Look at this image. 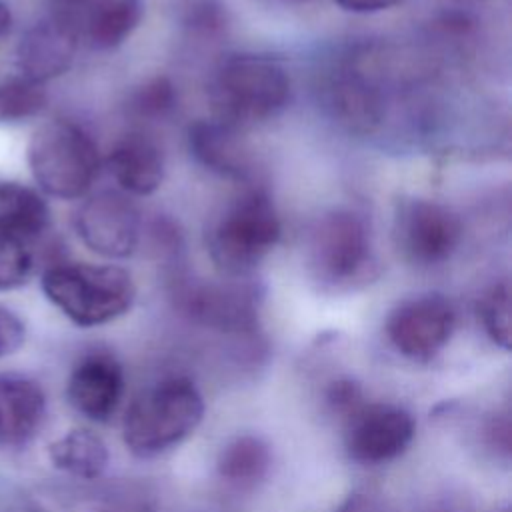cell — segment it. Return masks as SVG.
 <instances>
[{"instance_id":"f546056e","label":"cell","mask_w":512,"mask_h":512,"mask_svg":"<svg viewBox=\"0 0 512 512\" xmlns=\"http://www.w3.org/2000/svg\"><path fill=\"white\" fill-rule=\"evenodd\" d=\"M334 512H388L384 502L370 492H352Z\"/></svg>"},{"instance_id":"603a6c76","label":"cell","mask_w":512,"mask_h":512,"mask_svg":"<svg viewBox=\"0 0 512 512\" xmlns=\"http://www.w3.org/2000/svg\"><path fill=\"white\" fill-rule=\"evenodd\" d=\"M174 22L198 38H216L228 26L222 0H172Z\"/></svg>"},{"instance_id":"4fadbf2b","label":"cell","mask_w":512,"mask_h":512,"mask_svg":"<svg viewBox=\"0 0 512 512\" xmlns=\"http://www.w3.org/2000/svg\"><path fill=\"white\" fill-rule=\"evenodd\" d=\"M124 392L120 362L106 352L86 354L68 376L66 394L74 410L94 422H106L118 408Z\"/></svg>"},{"instance_id":"ffe728a7","label":"cell","mask_w":512,"mask_h":512,"mask_svg":"<svg viewBox=\"0 0 512 512\" xmlns=\"http://www.w3.org/2000/svg\"><path fill=\"white\" fill-rule=\"evenodd\" d=\"M48 458L54 468L74 478L94 480L108 466V448L98 434L86 428H74L50 442Z\"/></svg>"},{"instance_id":"1f68e13d","label":"cell","mask_w":512,"mask_h":512,"mask_svg":"<svg viewBox=\"0 0 512 512\" xmlns=\"http://www.w3.org/2000/svg\"><path fill=\"white\" fill-rule=\"evenodd\" d=\"M12 24V12L4 0H0V38L10 30Z\"/></svg>"},{"instance_id":"9a60e30c","label":"cell","mask_w":512,"mask_h":512,"mask_svg":"<svg viewBox=\"0 0 512 512\" xmlns=\"http://www.w3.org/2000/svg\"><path fill=\"white\" fill-rule=\"evenodd\" d=\"M118 186L132 196L154 194L164 182V152L144 132L124 134L106 158Z\"/></svg>"},{"instance_id":"2e32d148","label":"cell","mask_w":512,"mask_h":512,"mask_svg":"<svg viewBox=\"0 0 512 512\" xmlns=\"http://www.w3.org/2000/svg\"><path fill=\"white\" fill-rule=\"evenodd\" d=\"M238 132L214 118L198 120L188 128L190 154L200 166L222 178L244 180L250 172V162Z\"/></svg>"},{"instance_id":"6da1fadb","label":"cell","mask_w":512,"mask_h":512,"mask_svg":"<svg viewBox=\"0 0 512 512\" xmlns=\"http://www.w3.org/2000/svg\"><path fill=\"white\" fill-rule=\"evenodd\" d=\"M290 76L272 56L230 54L210 84L214 120L244 130L278 116L290 102Z\"/></svg>"},{"instance_id":"ac0fdd59","label":"cell","mask_w":512,"mask_h":512,"mask_svg":"<svg viewBox=\"0 0 512 512\" xmlns=\"http://www.w3.org/2000/svg\"><path fill=\"white\" fill-rule=\"evenodd\" d=\"M142 16V0H94L84 16L80 38L94 50H114L132 36Z\"/></svg>"},{"instance_id":"e0dca14e","label":"cell","mask_w":512,"mask_h":512,"mask_svg":"<svg viewBox=\"0 0 512 512\" xmlns=\"http://www.w3.org/2000/svg\"><path fill=\"white\" fill-rule=\"evenodd\" d=\"M182 302L192 318L220 330H250L256 320L252 294L236 288L192 286L184 290Z\"/></svg>"},{"instance_id":"d6986e66","label":"cell","mask_w":512,"mask_h":512,"mask_svg":"<svg viewBox=\"0 0 512 512\" xmlns=\"http://www.w3.org/2000/svg\"><path fill=\"white\" fill-rule=\"evenodd\" d=\"M50 224V208L40 192L14 182L0 180V232L24 242L38 238Z\"/></svg>"},{"instance_id":"83f0119b","label":"cell","mask_w":512,"mask_h":512,"mask_svg":"<svg viewBox=\"0 0 512 512\" xmlns=\"http://www.w3.org/2000/svg\"><path fill=\"white\" fill-rule=\"evenodd\" d=\"M26 338V326L18 314L0 306V358L14 354Z\"/></svg>"},{"instance_id":"5b68a950","label":"cell","mask_w":512,"mask_h":512,"mask_svg":"<svg viewBox=\"0 0 512 512\" xmlns=\"http://www.w3.org/2000/svg\"><path fill=\"white\" fill-rule=\"evenodd\" d=\"M26 158L38 188L60 200L86 196L100 170L96 142L66 118L40 124L28 142Z\"/></svg>"},{"instance_id":"cb8c5ba5","label":"cell","mask_w":512,"mask_h":512,"mask_svg":"<svg viewBox=\"0 0 512 512\" xmlns=\"http://www.w3.org/2000/svg\"><path fill=\"white\" fill-rule=\"evenodd\" d=\"M478 314L488 338L502 350H510V288L506 280L484 292Z\"/></svg>"},{"instance_id":"8fae6325","label":"cell","mask_w":512,"mask_h":512,"mask_svg":"<svg viewBox=\"0 0 512 512\" xmlns=\"http://www.w3.org/2000/svg\"><path fill=\"white\" fill-rule=\"evenodd\" d=\"M322 100L330 118L356 134L374 132L386 114L384 94L370 76L354 66H342L328 74Z\"/></svg>"},{"instance_id":"4dcf8cb0","label":"cell","mask_w":512,"mask_h":512,"mask_svg":"<svg viewBox=\"0 0 512 512\" xmlns=\"http://www.w3.org/2000/svg\"><path fill=\"white\" fill-rule=\"evenodd\" d=\"M404 0H334V4L352 14H374L398 6Z\"/></svg>"},{"instance_id":"9c48e42d","label":"cell","mask_w":512,"mask_h":512,"mask_svg":"<svg viewBox=\"0 0 512 512\" xmlns=\"http://www.w3.org/2000/svg\"><path fill=\"white\" fill-rule=\"evenodd\" d=\"M82 244L98 256L122 260L134 254L140 240V214L122 192L102 190L88 196L74 216Z\"/></svg>"},{"instance_id":"7c38bea8","label":"cell","mask_w":512,"mask_h":512,"mask_svg":"<svg viewBox=\"0 0 512 512\" xmlns=\"http://www.w3.org/2000/svg\"><path fill=\"white\" fill-rule=\"evenodd\" d=\"M80 32L52 16L42 18L20 38L16 66L22 78L46 84L66 74L74 62Z\"/></svg>"},{"instance_id":"d6a6232c","label":"cell","mask_w":512,"mask_h":512,"mask_svg":"<svg viewBox=\"0 0 512 512\" xmlns=\"http://www.w3.org/2000/svg\"><path fill=\"white\" fill-rule=\"evenodd\" d=\"M502 512H508V510H502Z\"/></svg>"},{"instance_id":"ba28073f","label":"cell","mask_w":512,"mask_h":512,"mask_svg":"<svg viewBox=\"0 0 512 512\" xmlns=\"http://www.w3.org/2000/svg\"><path fill=\"white\" fill-rule=\"evenodd\" d=\"M456 328L454 304L442 294H422L396 306L386 320V336L398 354L428 362L450 342Z\"/></svg>"},{"instance_id":"30bf717a","label":"cell","mask_w":512,"mask_h":512,"mask_svg":"<svg viewBox=\"0 0 512 512\" xmlns=\"http://www.w3.org/2000/svg\"><path fill=\"white\" fill-rule=\"evenodd\" d=\"M416 434L414 416L394 404H362L346 418L344 446L360 464H386L408 450Z\"/></svg>"},{"instance_id":"8992f818","label":"cell","mask_w":512,"mask_h":512,"mask_svg":"<svg viewBox=\"0 0 512 512\" xmlns=\"http://www.w3.org/2000/svg\"><path fill=\"white\" fill-rule=\"evenodd\" d=\"M310 264L330 286H350L372 262V242L366 220L346 208L324 214L310 236Z\"/></svg>"},{"instance_id":"f1b7e54d","label":"cell","mask_w":512,"mask_h":512,"mask_svg":"<svg viewBox=\"0 0 512 512\" xmlns=\"http://www.w3.org/2000/svg\"><path fill=\"white\" fill-rule=\"evenodd\" d=\"M94 0H48L50 4V14L52 18L70 24L72 28H76L80 32L82 22L86 12L90 10Z\"/></svg>"},{"instance_id":"484cf974","label":"cell","mask_w":512,"mask_h":512,"mask_svg":"<svg viewBox=\"0 0 512 512\" xmlns=\"http://www.w3.org/2000/svg\"><path fill=\"white\" fill-rule=\"evenodd\" d=\"M34 270V258L26 242L0 232V292L20 288Z\"/></svg>"},{"instance_id":"7a4b0ae2","label":"cell","mask_w":512,"mask_h":512,"mask_svg":"<svg viewBox=\"0 0 512 512\" xmlns=\"http://www.w3.org/2000/svg\"><path fill=\"white\" fill-rule=\"evenodd\" d=\"M204 418V398L184 376H172L142 390L126 408L122 438L138 458L164 454L186 440Z\"/></svg>"},{"instance_id":"5bb4252c","label":"cell","mask_w":512,"mask_h":512,"mask_svg":"<svg viewBox=\"0 0 512 512\" xmlns=\"http://www.w3.org/2000/svg\"><path fill=\"white\" fill-rule=\"evenodd\" d=\"M46 418V394L42 386L20 374H0V444L26 446Z\"/></svg>"},{"instance_id":"3957f363","label":"cell","mask_w":512,"mask_h":512,"mask_svg":"<svg viewBox=\"0 0 512 512\" xmlns=\"http://www.w3.org/2000/svg\"><path fill=\"white\" fill-rule=\"evenodd\" d=\"M42 290L80 328L102 326L124 316L136 298L130 272L114 264H54L42 274Z\"/></svg>"},{"instance_id":"4316f807","label":"cell","mask_w":512,"mask_h":512,"mask_svg":"<svg viewBox=\"0 0 512 512\" xmlns=\"http://www.w3.org/2000/svg\"><path fill=\"white\" fill-rule=\"evenodd\" d=\"M326 402L336 414L348 418L364 404V396H362L360 386L354 380L340 378L330 384V388L326 392Z\"/></svg>"},{"instance_id":"d4e9b609","label":"cell","mask_w":512,"mask_h":512,"mask_svg":"<svg viewBox=\"0 0 512 512\" xmlns=\"http://www.w3.org/2000/svg\"><path fill=\"white\" fill-rule=\"evenodd\" d=\"M178 104V92L170 78L154 76L146 80L130 98V110L144 120H162L174 112Z\"/></svg>"},{"instance_id":"52a82bcc","label":"cell","mask_w":512,"mask_h":512,"mask_svg":"<svg viewBox=\"0 0 512 512\" xmlns=\"http://www.w3.org/2000/svg\"><path fill=\"white\" fill-rule=\"evenodd\" d=\"M394 236L402 256L416 266H438L452 258L462 242V222L448 206L412 198L400 204Z\"/></svg>"},{"instance_id":"7402d4cb","label":"cell","mask_w":512,"mask_h":512,"mask_svg":"<svg viewBox=\"0 0 512 512\" xmlns=\"http://www.w3.org/2000/svg\"><path fill=\"white\" fill-rule=\"evenodd\" d=\"M48 102L42 84L22 76L0 82V124H18L38 116Z\"/></svg>"},{"instance_id":"44dd1931","label":"cell","mask_w":512,"mask_h":512,"mask_svg":"<svg viewBox=\"0 0 512 512\" xmlns=\"http://www.w3.org/2000/svg\"><path fill=\"white\" fill-rule=\"evenodd\" d=\"M270 464L272 454L268 444L258 436L244 434L222 448L216 468L224 482L236 488H252L268 474Z\"/></svg>"},{"instance_id":"277c9868","label":"cell","mask_w":512,"mask_h":512,"mask_svg":"<svg viewBox=\"0 0 512 512\" xmlns=\"http://www.w3.org/2000/svg\"><path fill=\"white\" fill-rule=\"evenodd\" d=\"M280 234L282 224L272 198L264 190H246L216 216L206 246L220 272L246 276L276 248Z\"/></svg>"}]
</instances>
